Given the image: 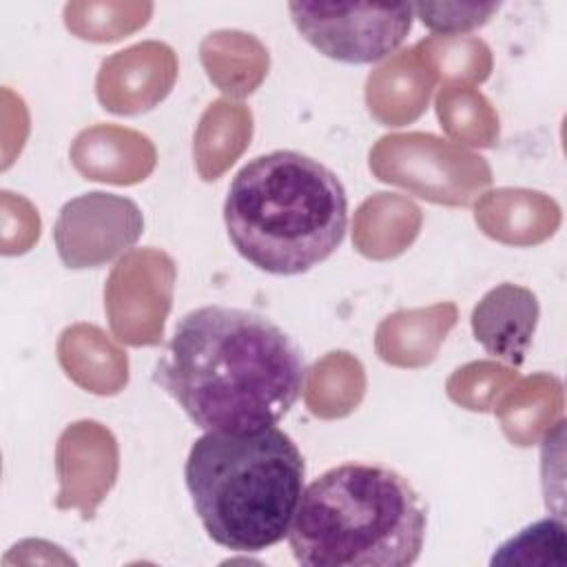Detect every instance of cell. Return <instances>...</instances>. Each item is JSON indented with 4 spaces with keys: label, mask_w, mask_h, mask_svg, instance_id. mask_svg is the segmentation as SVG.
Returning a JSON list of instances; mask_svg holds the SVG:
<instances>
[{
    "label": "cell",
    "mask_w": 567,
    "mask_h": 567,
    "mask_svg": "<svg viewBox=\"0 0 567 567\" xmlns=\"http://www.w3.org/2000/svg\"><path fill=\"white\" fill-rule=\"evenodd\" d=\"M538 323V299L529 288L501 284L485 292L472 310L474 339L512 365H520Z\"/></svg>",
    "instance_id": "obj_6"
},
{
    "label": "cell",
    "mask_w": 567,
    "mask_h": 567,
    "mask_svg": "<svg viewBox=\"0 0 567 567\" xmlns=\"http://www.w3.org/2000/svg\"><path fill=\"white\" fill-rule=\"evenodd\" d=\"M184 483L213 543L257 554L288 536L306 487V461L277 425L204 432L188 450Z\"/></svg>",
    "instance_id": "obj_3"
},
{
    "label": "cell",
    "mask_w": 567,
    "mask_h": 567,
    "mask_svg": "<svg viewBox=\"0 0 567 567\" xmlns=\"http://www.w3.org/2000/svg\"><path fill=\"white\" fill-rule=\"evenodd\" d=\"M414 18L434 33H465L483 27L496 11L498 2H416Z\"/></svg>",
    "instance_id": "obj_8"
},
{
    "label": "cell",
    "mask_w": 567,
    "mask_h": 567,
    "mask_svg": "<svg viewBox=\"0 0 567 567\" xmlns=\"http://www.w3.org/2000/svg\"><path fill=\"white\" fill-rule=\"evenodd\" d=\"M153 381L199 430L252 432L277 425L297 403L306 361L266 315L213 303L177 319Z\"/></svg>",
    "instance_id": "obj_1"
},
{
    "label": "cell",
    "mask_w": 567,
    "mask_h": 567,
    "mask_svg": "<svg viewBox=\"0 0 567 567\" xmlns=\"http://www.w3.org/2000/svg\"><path fill=\"white\" fill-rule=\"evenodd\" d=\"M224 224L241 259L261 272L295 277L343 244L348 195L323 162L299 151H270L235 173Z\"/></svg>",
    "instance_id": "obj_2"
},
{
    "label": "cell",
    "mask_w": 567,
    "mask_h": 567,
    "mask_svg": "<svg viewBox=\"0 0 567 567\" xmlns=\"http://www.w3.org/2000/svg\"><path fill=\"white\" fill-rule=\"evenodd\" d=\"M425 532V503L403 474L348 461L303 487L286 538L306 567H410Z\"/></svg>",
    "instance_id": "obj_4"
},
{
    "label": "cell",
    "mask_w": 567,
    "mask_h": 567,
    "mask_svg": "<svg viewBox=\"0 0 567 567\" xmlns=\"http://www.w3.org/2000/svg\"><path fill=\"white\" fill-rule=\"evenodd\" d=\"M529 549H534V554L527 558L525 565H547V563H556L549 554V549L554 551H563L567 549V540H565V525L558 518H540L532 525H527L525 529H520L516 536H512L509 540H505L503 545L496 547L494 556L489 558V565H512V563H523V558L529 554ZM558 565V563H556Z\"/></svg>",
    "instance_id": "obj_7"
},
{
    "label": "cell",
    "mask_w": 567,
    "mask_h": 567,
    "mask_svg": "<svg viewBox=\"0 0 567 567\" xmlns=\"http://www.w3.org/2000/svg\"><path fill=\"white\" fill-rule=\"evenodd\" d=\"M299 35L321 55L343 64H374L394 53L414 22L412 2H290Z\"/></svg>",
    "instance_id": "obj_5"
}]
</instances>
